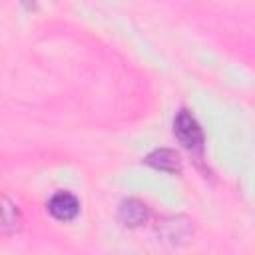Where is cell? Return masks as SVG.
<instances>
[{"label": "cell", "instance_id": "6da1fadb", "mask_svg": "<svg viewBox=\"0 0 255 255\" xmlns=\"http://www.w3.org/2000/svg\"><path fill=\"white\" fill-rule=\"evenodd\" d=\"M173 133L183 143V147H187L189 151L199 153L203 149V131L191 112H187V110L177 112V116L173 120Z\"/></svg>", "mask_w": 255, "mask_h": 255}, {"label": "cell", "instance_id": "5b68a950", "mask_svg": "<svg viewBox=\"0 0 255 255\" xmlns=\"http://www.w3.org/2000/svg\"><path fill=\"white\" fill-rule=\"evenodd\" d=\"M145 163L167 173H179L181 171V159L173 149H155L145 157Z\"/></svg>", "mask_w": 255, "mask_h": 255}, {"label": "cell", "instance_id": "277c9868", "mask_svg": "<svg viewBox=\"0 0 255 255\" xmlns=\"http://www.w3.org/2000/svg\"><path fill=\"white\" fill-rule=\"evenodd\" d=\"M22 227V213L18 205L0 193V235L16 233Z\"/></svg>", "mask_w": 255, "mask_h": 255}, {"label": "cell", "instance_id": "3957f363", "mask_svg": "<svg viewBox=\"0 0 255 255\" xmlns=\"http://www.w3.org/2000/svg\"><path fill=\"white\" fill-rule=\"evenodd\" d=\"M118 219L126 227H139L149 219V207L139 199H126L118 209Z\"/></svg>", "mask_w": 255, "mask_h": 255}, {"label": "cell", "instance_id": "7a4b0ae2", "mask_svg": "<svg viewBox=\"0 0 255 255\" xmlns=\"http://www.w3.org/2000/svg\"><path fill=\"white\" fill-rule=\"evenodd\" d=\"M48 211L58 221H70L80 213V201L70 191H58L50 197Z\"/></svg>", "mask_w": 255, "mask_h": 255}]
</instances>
